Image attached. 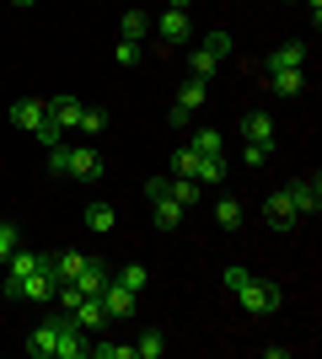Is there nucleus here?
<instances>
[{
  "instance_id": "1",
  "label": "nucleus",
  "mask_w": 322,
  "mask_h": 359,
  "mask_svg": "<svg viewBox=\"0 0 322 359\" xmlns=\"http://www.w3.org/2000/svg\"><path fill=\"white\" fill-rule=\"evenodd\" d=\"M172 172H177V177H194V182H220L226 177V161H220V156H199L194 145H177L172 150Z\"/></svg>"
},
{
  "instance_id": "2",
  "label": "nucleus",
  "mask_w": 322,
  "mask_h": 359,
  "mask_svg": "<svg viewBox=\"0 0 322 359\" xmlns=\"http://www.w3.org/2000/svg\"><path fill=\"white\" fill-rule=\"evenodd\" d=\"M54 269H48V252H43V269L27 273V279H6V300H54Z\"/></svg>"
},
{
  "instance_id": "3",
  "label": "nucleus",
  "mask_w": 322,
  "mask_h": 359,
  "mask_svg": "<svg viewBox=\"0 0 322 359\" xmlns=\"http://www.w3.org/2000/svg\"><path fill=\"white\" fill-rule=\"evenodd\" d=\"M231 54V32H210L199 48H194V81H210L215 75V65Z\"/></svg>"
},
{
  "instance_id": "4",
  "label": "nucleus",
  "mask_w": 322,
  "mask_h": 359,
  "mask_svg": "<svg viewBox=\"0 0 322 359\" xmlns=\"http://www.w3.org/2000/svg\"><path fill=\"white\" fill-rule=\"evenodd\" d=\"M236 300H242V311H253V316L279 311V290H274V285H263V279H247V285L236 290Z\"/></svg>"
},
{
  "instance_id": "5",
  "label": "nucleus",
  "mask_w": 322,
  "mask_h": 359,
  "mask_svg": "<svg viewBox=\"0 0 322 359\" xmlns=\"http://www.w3.org/2000/svg\"><path fill=\"white\" fill-rule=\"evenodd\" d=\"M285 194H290L295 215H322V177H317V172H311V177H295Z\"/></svg>"
},
{
  "instance_id": "6",
  "label": "nucleus",
  "mask_w": 322,
  "mask_h": 359,
  "mask_svg": "<svg viewBox=\"0 0 322 359\" xmlns=\"http://www.w3.org/2000/svg\"><path fill=\"white\" fill-rule=\"evenodd\" d=\"M81 97L76 91H60V97H54V102H48V123H54V129H60V135H70V129H76L81 123Z\"/></svg>"
},
{
  "instance_id": "7",
  "label": "nucleus",
  "mask_w": 322,
  "mask_h": 359,
  "mask_svg": "<svg viewBox=\"0 0 322 359\" xmlns=\"http://www.w3.org/2000/svg\"><path fill=\"white\" fill-rule=\"evenodd\" d=\"M97 300L107 306V316H113V322H119V316H135V306H140V295H135L129 285H119V279H107V290H102Z\"/></svg>"
},
{
  "instance_id": "8",
  "label": "nucleus",
  "mask_w": 322,
  "mask_h": 359,
  "mask_svg": "<svg viewBox=\"0 0 322 359\" xmlns=\"http://www.w3.org/2000/svg\"><path fill=\"white\" fill-rule=\"evenodd\" d=\"M65 177H76V182H97L102 177V161H97V150L92 145H70V172Z\"/></svg>"
},
{
  "instance_id": "9",
  "label": "nucleus",
  "mask_w": 322,
  "mask_h": 359,
  "mask_svg": "<svg viewBox=\"0 0 322 359\" xmlns=\"http://www.w3.org/2000/svg\"><path fill=\"white\" fill-rule=\"evenodd\" d=\"M263 215H269V225H274V231H295V220H301L285 188H279V194H269V198H263Z\"/></svg>"
},
{
  "instance_id": "10",
  "label": "nucleus",
  "mask_w": 322,
  "mask_h": 359,
  "mask_svg": "<svg viewBox=\"0 0 322 359\" xmlns=\"http://www.w3.org/2000/svg\"><path fill=\"white\" fill-rule=\"evenodd\" d=\"M107 279H113V269H107V263H92V257H86V263H81V273L70 279V285H76L81 295H102V290H107Z\"/></svg>"
},
{
  "instance_id": "11",
  "label": "nucleus",
  "mask_w": 322,
  "mask_h": 359,
  "mask_svg": "<svg viewBox=\"0 0 322 359\" xmlns=\"http://www.w3.org/2000/svg\"><path fill=\"white\" fill-rule=\"evenodd\" d=\"M70 316H76V322H81V327H86V332H92V338H97V332L107 327V322H113V316H107V306H102V300H97V295H81V306H76V311H70Z\"/></svg>"
},
{
  "instance_id": "12",
  "label": "nucleus",
  "mask_w": 322,
  "mask_h": 359,
  "mask_svg": "<svg viewBox=\"0 0 322 359\" xmlns=\"http://www.w3.org/2000/svg\"><path fill=\"white\" fill-rule=\"evenodd\" d=\"M156 32H161L167 43H188V38H194V22H188V11H177V6H167V16L156 22Z\"/></svg>"
},
{
  "instance_id": "13",
  "label": "nucleus",
  "mask_w": 322,
  "mask_h": 359,
  "mask_svg": "<svg viewBox=\"0 0 322 359\" xmlns=\"http://www.w3.org/2000/svg\"><path fill=\"white\" fill-rule=\"evenodd\" d=\"M43 118H48V102H43V97H22V102L11 107V123H16V129H38Z\"/></svg>"
},
{
  "instance_id": "14",
  "label": "nucleus",
  "mask_w": 322,
  "mask_h": 359,
  "mask_svg": "<svg viewBox=\"0 0 322 359\" xmlns=\"http://www.w3.org/2000/svg\"><path fill=\"white\" fill-rule=\"evenodd\" d=\"M177 220H183V204H177L172 194L151 198V225H156V231H177Z\"/></svg>"
},
{
  "instance_id": "15",
  "label": "nucleus",
  "mask_w": 322,
  "mask_h": 359,
  "mask_svg": "<svg viewBox=\"0 0 322 359\" xmlns=\"http://www.w3.org/2000/svg\"><path fill=\"white\" fill-rule=\"evenodd\" d=\"M242 140L247 145H274V118H269V113H247L242 118Z\"/></svg>"
},
{
  "instance_id": "16",
  "label": "nucleus",
  "mask_w": 322,
  "mask_h": 359,
  "mask_svg": "<svg viewBox=\"0 0 322 359\" xmlns=\"http://www.w3.org/2000/svg\"><path fill=\"white\" fill-rule=\"evenodd\" d=\"M301 65H307V43H279L263 60V70H301Z\"/></svg>"
},
{
  "instance_id": "17",
  "label": "nucleus",
  "mask_w": 322,
  "mask_h": 359,
  "mask_svg": "<svg viewBox=\"0 0 322 359\" xmlns=\"http://www.w3.org/2000/svg\"><path fill=\"white\" fill-rule=\"evenodd\" d=\"M6 263H11V273H6V279H27V273H38V269H43V252H27V247H16V252L6 257Z\"/></svg>"
},
{
  "instance_id": "18",
  "label": "nucleus",
  "mask_w": 322,
  "mask_h": 359,
  "mask_svg": "<svg viewBox=\"0 0 322 359\" xmlns=\"http://www.w3.org/2000/svg\"><path fill=\"white\" fill-rule=\"evenodd\" d=\"M263 75H269V91H279V97H295V91L307 86L301 70H263Z\"/></svg>"
},
{
  "instance_id": "19",
  "label": "nucleus",
  "mask_w": 322,
  "mask_h": 359,
  "mask_svg": "<svg viewBox=\"0 0 322 359\" xmlns=\"http://www.w3.org/2000/svg\"><path fill=\"white\" fill-rule=\"evenodd\" d=\"M81 263H86V252H60V257H48V269H54V279H60V285H70V279H76Z\"/></svg>"
},
{
  "instance_id": "20",
  "label": "nucleus",
  "mask_w": 322,
  "mask_h": 359,
  "mask_svg": "<svg viewBox=\"0 0 322 359\" xmlns=\"http://www.w3.org/2000/svg\"><path fill=\"white\" fill-rule=\"evenodd\" d=\"M81 220H86V231H97V236H107L119 215H113V204H86V215H81Z\"/></svg>"
},
{
  "instance_id": "21",
  "label": "nucleus",
  "mask_w": 322,
  "mask_h": 359,
  "mask_svg": "<svg viewBox=\"0 0 322 359\" xmlns=\"http://www.w3.org/2000/svg\"><path fill=\"white\" fill-rule=\"evenodd\" d=\"M167 194L177 198L183 210H194V204H199V182H194V177H167Z\"/></svg>"
},
{
  "instance_id": "22",
  "label": "nucleus",
  "mask_w": 322,
  "mask_h": 359,
  "mask_svg": "<svg viewBox=\"0 0 322 359\" xmlns=\"http://www.w3.org/2000/svg\"><path fill=\"white\" fill-rule=\"evenodd\" d=\"M167 354V332H140V344H135V359H161Z\"/></svg>"
},
{
  "instance_id": "23",
  "label": "nucleus",
  "mask_w": 322,
  "mask_h": 359,
  "mask_svg": "<svg viewBox=\"0 0 322 359\" xmlns=\"http://www.w3.org/2000/svg\"><path fill=\"white\" fill-rule=\"evenodd\" d=\"M188 145L199 150V156H220V150H226V135H220V129H194Z\"/></svg>"
},
{
  "instance_id": "24",
  "label": "nucleus",
  "mask_w": 322,
  "mask_h": 359,
  "mask_svg": "<svg viewBox=\"0 0 322 359\" xmlns=\"http://www.w3.org/2000/svg\"><path fill=\"white\" fill-rule=\"evenodd\" d=\"M27 354H32V359H54V327H48V322H43V327H32Z\"/></svg>"
},
{
  "instance_id": "25",
  "label": "nucleus",
  "mask_w": 322,
  "mask_h": 359,
  "mask_svg": "<svg viewBox=\"0 0 322 359\" xmlns=\"http://www.w3.org/2000/svg\"><path fill=\"white\" fill-rule=\"evenodd\" d=\"M102 129H107V107H81L76 135H102Z\"/></svg>"
},
{
  "instance_id": "26",
  "label": "nucleus",
  "mask_w": 322,
  "mask_h": 359,
  "mask_svg": "<svg viewBox=\"0 0 322 359\" xmlns=\"http://www.w3.org/2000/svg\"><path fill=\"white\" fill-rule=\"evenodd\" d=\"M119 32H123V38H129V43H140V38H145V32H151V22H145V11H123Z\"/></svg>"
},
{
  "instance_id": "27",
  "label": "nucleus",
  "mask_w": 322,
  "mask_h": 359,
  "mask_svg": "<svg viewBox=\"0 0 322 359\" xmlns=\"http://www.w3.org/2000/svg\"><path fill=\"white\" fill-rule=\"evenodd\" d=\"M215 220L226 225V231H236V225H242L247 215H242V204H236V198H220V204H215Z\"/></svg>"
},
{
  "instance_id": "28",
  "label": "nucleus",
  "mask_w": 322,
  "mask_h": 359,
  "mask_svg": "<svg viewBox=\"0 0 322 359\" xmlns=\"http://www.w3.org/2000/svg\"><path fill=\"white\" fill-rule=\"evenodd\" d=\"M210 97V81H188L183 97H177V107H188V113H199V102Z\"/></svg>"
},
{
  "instance_id": "29",
  "label": "nucleus",
  "mask_w": 322,
  "mask_h": 359,
  "mask_svg": "<svg viewBox=\"0 0 322 359\" xmlns=\"http://www.w3.org/2000/svg\"><path fill=\"white\" fill-rule=\"evenodd\" d=\"M113 279H119V285H129V290H135V295H140V290H145V285H151V273L140 269V263H123V269L113 273Z\"/></svg>"
},
{
  "instance_id": "30",
  "label": "nucleus",
  "mask_w": 322,
  "mask_h": 359,
  "mask_svg": "<svg viewBox=\"0 0 322 359\" xmlns=\"http://www.w3.org/2000/svg\"><path fill=\"white\" fill-rule=\"evenodd\" d=\"M48 172H60V177L70 172V145H65V140H60V145H48Z\"/></svg>"
},
{
  "instance_id": "31",
  "label": "nucleus",
  "mask_w": 322,
  "mask_h": 359,
  "mask_svg": "<svg viewBox=\"0 0 322 359\" xmlns=\"http://www.w3.org/2000/svg\"><path fill=\"white\" fill-rule=\"evenodd\" d=\"M16 247H22V241H16V225H11V220H0V263H6Z\"/></svg>"
},
{
  "instance_id": "32",
  "label": "nucleus",
  "mask_w": 322,
  "mask_h": 359,
  "mask_svg": "<svg viewBox=\"0 0 322 359\" xmlns=\"http://www.w3.org/2000/svg\"><path fill=\"white\" fill-rule=\"evenodd\" d=\"M113 60H119L123 70H129V65H140V43H129V38H123V43L113 48Z\"/></svg>"
},
{
  "instance_id": "33",
  "label": "nucleus",
  "mask_w": 322,
  "mask_h": 359,
  "mask_svg": "<svg viewBox=\"0 0 322 359\" xmlns=\"http://www.w3.org/2000/svg\"><path fill=\"white\" fill-rule=\"evenodd\" d=\"M247 279H253V273H247V269H226V295L236 300V290H242Z\"/></svg>"
},
{
  "instance_id": "34",
  "label": "nucleus",
  "mask_w": 322,
  "mask_h": 359,
  "mask_svg": "<svg viewBox=\"0 0 322 359\" xmlns=\"http://www.w3.org/2000/svg\"><path fill=\"white\" fill-rule=\"evenodd\" d=\"M269 150H274V145H247L242 161H247V166H263V161H269Z\"/></svg>"
},
{
  "instance_id": "35",
  "label": "nucleus",
  "mask_w": 322,
  "mask_h": 359,
  "mask_svg": "<svg viewBox=\"0 0 322 359\" xmlns=\"http://www.w3.org/2000/svg\"><path fill=\"white\" fill-rule=\"evenodd\" d=\"M167 118H172V129H188V123H194V113H188V107H177V102H172V113H167Z\"/></svg>"
},
{
  "instance_id": "36",
  "label": "nucleus",
  "mask_w": 322,
  "mask_h": 359,
  "mask_svg": "<svg viewBox=\"0 0 322 359\" xmlns=\"http://www.w3.org/2000/svg\"><path fill=\"white\" fill-rule=\"evenodd\" d=\"M307 11H311V22H322V0H307Z\"/></svg>"
},
{
  "instance_id": "37",
  "label": "nucleus",
  "mask_w": 322,
  "mask_h": 359,
  "mask_svg": "<svg viewBox=\"0 0 322 359\" xmlns=\"http://www.w3.org/2000/svg\"><path fill=\"white\" fill-rule=\"evenodd\" d=\"M11 6H38V0H11Z\"/></svg>"
},
{
  "instance_id": "38",
  "label": "nucleus",
  "mask_w": 322,
  "mask_h": 359,
  "mask_svg": "<svg viewBox=\"0 0 322 359\" xmlns=\"http://www.w3.org/2000/svg\"><path fill=\"white\" fill-rule=\"evenodd\" d=\"M172 6H177V11H188V0H172Z\"/></svg>"
}]
</instances>
